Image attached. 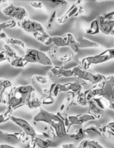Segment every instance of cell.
<instances>
[{"label":"cell","instance_id":"obj_1","mask_svg":"<svg viewBox=\"0 0 114 148\" xmlns=\"http://www.w3.org/2000/svg\"><path fill=\"white\" fill-rule=\"evenodd\" d=\"M33 120L35 122H43L48 124L51 130L54 132L56 137H62L67 134L63 117L59 113L55 114L40 108Z\"/></svg>","mask_w":114,"mask_h":148},{"label":"cell","instance_id":"obj_2","mask_svg":"<svg viewBox=\"0 0 114 148\" xmlns=\"http://www.w3.org/2000/svg\"><path fill=\"white\" fill-rule=\"evenodd\" d=\"M113 59H114V48L107 49L100 54L85 58L80 61L79 67L87 71L91 65L104 63Z\"/></svg>","mask_w":114,"mask_h":148},{"label":"cell","instance_id":"obj_3","mask_svg":"<svg viewBox=\"0 0 114 148\" xmlns=\"http://www.w3.org/2000/svg\"><path fill=\"white\" fill-rule=\"evenodd\" d=\"M27 64H39L43 66H53V62L45 53L34 49H27L23 56Z\"/></svg>","mask_w":114,"mask_h":148},{"label":"cell","instance_id":"obj_4","mask_svg":"<svg viewBox=\"0 0 114 148\" xmlns=\"http://www.w3.org/2000/svg\"><path fill=\"white\" fill-rule=\"evenodd\" d=\"M72 71H73L74 76L77 77L78 79H83L85 81H89L91 83L95 84V85L103 82L105 79V77L103 75H100V74L94 75L87 71L81 69L79 66H75L72 69Z\"/></svg>","mask_w":114,"mask_h":148},{"label":"cell","instance_id":"obj_5","mask_svg":"<svg viewBox=\"0 0 114 148\" xmlns=\"http://www.w3.org/2000/svg\"><path fill=\"white\" fill-rule=\"evenodd\" d=\"M2 12L5 15L13 17L14 20L18 22L22 21L25 18H27V10L22 7H16L13 4H10L8 7H5L2 10Z\"/></svg>","mask_w":114,"mask_h":148},{"label":"cell","instance_id":"obj_6","mask_svg":"<svg viewBox=\"0 0 114 148\" xmlns=\"http://www.w3.org/2000/svg\"><path fill=\"white\" fill-rule=\"evenodd\" d=\"M30 96H31V94L28 95H24V96L17 95L14 94L12 89L10 93L8 94V97H7V106L11 108L14 111L23 106H27Z\"/></svg>","mask_w":114,"mask_h":148},{"label":"cell","instance_id":"obj_7","mask_svg":"<svg viewBox=\"0 0 114 148\" xmlns=\"http://www.w3.org/2000/svg\"><path fill=\"white\" fill-rule=\"evenodd\" d=\"M18 25L27 31V33L35 34V33H43L46 32L43 26L38 22L33 21L28 18H25V20L17 23Z\"/></svg>","mask_w":114,"mask_h":148},{"label":"cell","instance_id":"obj_8","mask_svg":"<svg viewBox=\"0 0 114 148\" xmlns=\"http://www.w3.org/2000/svg\"><path fill=\"white\" fill-rule=\"evenodd\" d=\"M10 120L12 121L13 123H14L15 124H17V126L20 127L23 130V133H24L25 135H27V137H30V138H33L37 136V133L35 132V131L34 130V129L32 127V126L27 122L25 120L23 119L17 118V117L13 116H12L10 117Z\"/></svg>","mask_w":114,"mask_h":148},{"label":"cell","instance_id":"obj_9","mask_svg":"<svg viewBox=\"0 0 114 148\" xmlns=\"http://www.w3.org/2000/svg\"><path fill=\"white\" fill-rule=\"evenodd\" d=\"M97 20L99 24L100 31L105 35H111L114 30V20H105L102 15L98 16Z\"/></svg>","mask_w":114,"mask_h":148},{"label":"cell","instance_id":"obj_10","mask_svg":"<svg viewBox=\"0 0 114 148\" xmlns=\"http://www.w3.org/2000/svg\"><path fill=\"white\" fill-rule=\"evenodd\" d=\"M83 12V9L82 8V7L77 5V4H73L70 7V9L68 10L67 12L65 13L62 17L58 19L57 21L59 24H63L65 22L67 21L68 20H69L71 17H76V16L79 15V14H82Z\"/></svg>","mask_w":114,"mask_h":148},{"label":"cell","instance_id":"obj_11","mask_svg":"<svg viewBox=\"0 0 114 148\" xmlns=\"http://www.w3.org/2000/svg\"><path fill=\"white\" fill-rule=\"evenodd\" d=\"M68 43V36L65 34L63 36H51L50 38L45 45L49 46V45H54V46L59 47H64L67 46Z\"/></svg>","mask_w":114,"mask_h":148},{"label":"cell","instance_id":"obj_12","mask_svg":"<svg viewBox=\"0 0 114 148\" xmlns=\"http://www.w3.org/2000/svg\"><path fill=\"white\" fill-rule=\"evenodd\" d=\"M88 106H89V112L88 113L93 115L96 120L100 119L103 116L104 110L101 109L92 99L88 101Z\"/></svg>","mask_w":114,"mask_h":148},{"label":"cell","instance_id":"obj_13","mask_svg":"<svg viewBox=\"0 0 114 148\" xmlns=\"http://www.w3.org/2000/svg\"><path fill=\"white\" fill-rule=\"evenodd\" d=\"M12 91L14 94L20 96L28 95L35 92V89L32 85H21V86L16 87L12 88Z\"/></svg>","mask_w":114,"mask_h":148},{"label":"cell","instance_id":"obj_14","mask_svg":"<svg viewBox=\"0 0 114 148\" xmlns=\"http://www.w3.org/2000/svg\"><path fill=\"white\" fill-rule=\"evenodd\" d=\"M12 87V82L8 79H0V103H7V98L5 97L6 90Z\"/></svg>","mask_w":114,"mask_h":148},{"label":"cell","instance_id":"obj_15","mask_svg":"<svg viewBox=\"0 0 114 148\" xmlns=\"http://www.w3.org/2000/svg\"><path fill=\"white\" fill-rule=\"evenodd\" d=\"M16 25L15 20H9V21L5 22V23H0V39L7 41L8 37L7 36L5 33L3 32V30L6 28H11V27H14Z\"/></svg>","mask_w":114,"mask_h":148},{"label":"cell","instance_id":"obj_16","mask_svg":"<svg viewBox=\"0 0 114 148\" xmlns=\"http://www.w3.org/2000/svg\"><path fill=\"white\" fill-rule=\"evenodd\" d=\"M78 49H86V48H97L99 47V44L96 42L92 41L90 40L85 38H81L77 41Z\"/></svg>","mask_w":114,"mask_h":148},{"label":"cell","instance_id":"obj_17","mask_svg":"<svg viewBox=\"0 0 114 148\" xmlns=\"http://www.w3.org/2000/svg\"><path fill=\"white\" fill-rule=\"evenodd\" d=\"M41 104V101H40L38 98V97L36 96L35 92H34L31 94V96H30V99H29L28 102H27V106L30 109H35V108L40 107Z\"/></svg>","mask_w":114,"mask_h":148},{"label":"cell","instance_id":"obj_18","mask_svg":"<svg viewBox=\"0 0 114 148\" xmlns=\"http://www.w3.org/2000/svg\"><path fill=\"white\" fill-rule=\"evenodd\" d=\"M4 53H5L6 56H7V60H8V62H12L14 59H15L17 57V53H16L15 50L14 49L11 47V46H9L8 44H5L4 46Z\"/></svg>","mask_w":114,"mask_h":148},{"label":"cell","instance_id":"obj_19","mask_svg":"<svg viewBox=\"0 0 114 148\" xmlns=\"http://www.w3.org/2000/svg\"><path fill=\"white\" fill-rule=\"evenodd\" d=\"M34 141L37 148H48L51 143V140L42 139L38 136L34 137Z\"/></svg>","mask_w":114,"mask_h":148},{"label":"cell","instance_id":"obj_20","mask_svg":"<svg viewBox=\"0 0 114 148\" xmlns=\"http://www.w3.org/2000/svg\"><path fill=\"white\" fill-rule=\"evenodd\" d=\"M64 85L66 87V88L69 90V92H74V93L76 94V95H77L78 93L82 92V87L76 82H69V83L64 84Z\"/></svg>","mask_w":114,"mask_h":148},{"label":"cell","instance_id":"obj_21","mask_svg":"<svg viewBox=\"0 0 114 148\" xmlns=\"http://www.w3.org/2000/svg\"><path fill=\"white\" fill-rule=\"evenodd\" d=\"M68 36V43H67V46H69L71 49L72 51L74 53H77L78 50V46H77V41H76V40L74 39V36H72V34L71 33H67Z\"/></svg>","mask_w":114,"mask_h":148},{"label":"cell","instance_id":"obj_22","mask_svg":"<svg viewBox=\"0 0 114 148\" xmlns=\"http://www.w3.org/2000/svg\"><path fill=\"white\" fill-rule=\"evenodd\" d=\"M100 32V27L99 24H98V21L97 19L91 23L89 28L86 30V33L88 35H95L99 33Z\"/></svg>","mask_w":114,"mask_h":148},{"label":"cell","instance_id":"obj_23","mask_svg":"<svg viewBox=\"0 0 114 148\" xmlns=\"http://www.w3.org/2000/svg\"><path fill=\"white\" fill-rule=\"evenodd\" d=\"M10 64L12 66L17 68H23L27 65V62L24 60L23 56H17L15 59H14Z\"/></svg>","mask_w":114,"mask_h":148},{"label":"cell","instance_id":"obj_24","mask_svg":"<svg viewBox=\"0 0 114 148\" xmlns=\"http://www.w3.org/2000/svg\"><path fill=\"white\" fill-rule=\"evenodd\" d=\"M13 110L11 108L7 106V108H6L5 111L2 113L1 114H0V124L1 123H4L6 121H7L8 120L10 119V117L12 116V113L13 112Z\"/></svg>","mask_w":114,"mask_h":148},{"label":"cell","instance_id":"obj_25","mask_svg":"<svg viewBox=\"0 0 114 148\" xmlns=\"http://www.w3.org/2000/svg\"><path fill=\"white\" fill-rule=\"evenodd\" d=\"M78 116H79V119L81 123V125H83L85 123L89 121H95V120H96L95 117L91 114H89V113L80 114V115H78Z\"/></svg>","mask_w":114,"mask_h":148},{"label":"cell","instance_id":"obj_26","mask_svg":"<svg viewBox=\"0 0 114 148\" xmlns=\"http://www.w3.org/2000/svg\"><path fill=\"white\" fill-rule=\"evenodd\" d=\"M33 36L35 38V39H37L40 43H43V44H46L51 37L50 35L48 34L46 32L43 33H35L33 34Z\"/></svg>","mask_w":114,"mask_h":148},{"label":"cell","instance_id":"obj_27","mask_svg":"<svg viewBox=\"0 0 114 148\" xmlns=\"http://www.w3.org/2000/svg\"><path fill=\"white\" fill-rule=\"evenodd\" d=\"M63 69V66H53L51 69H50V72H49V75H51L52 77L56 78H59L61 77V72L62 69Z\"/></svg>","mask_w":114,"mask_h":148},{"label":"cell","instance_id":"obj_28","mask_svg":"<svg viewBox=\"0 0 114 148\" xmlns=\"http://www.w3.org/2000/svg\"><path fill=\"white\" fill-rule=\"evenodd\" d=\"M84 132H85V134H89V135H90V134H97V135L102 136V134H101L99 129L97 127V126L95 125L90 126V127H87V129H85Z\"/></svg>","mask_w":114,"mask_h":148},{"label":"cell","instance_id":"obj_29","mask_svg":"<svg viewBox=\"0 0 114 148\" xmlns=\"http://www.w3.org/2000/svg\"><path fill=\"white\" fill-rule=\"evenodd\" d=\"M7 43V44H11V45H16V46H18L20 47L23 48L25 51H26L27 47H26V45L23 40H18V39H14V38H9L7 39V40L6 41Z\"/></svg>","mask_w":114,"mask_h":148},{"label":"cell","instance_id":"obj_30","mask_svg":"<svg viewBox=\"0 0 114 148\" xmlns=\"http://www.w3.org/2000/svg\"><path fill=\"white\" fill-rule=\"evenodd\" d=\"M56 17V11H52L51 12L50 16H49L48 19L47 23H46V28L47 29H51L53 27V24H54L55 20Z\"/></svg>","mask_w":114,"mask_h":148},{"label":"cell","instance_id":"obj_31","mask_svg":"<svg viewBox=\"0 0 114 148\" xmlns=\"http://www.w3.org/2000/svg\"><path fill=\"white\" fill-rule=\"evenodd\" d=\"M76 96L77 103H79V105L82 106H87L88 102L87 101V100L85 99L84 92H80L79 93H78Z\"/></svg>","mask_w":114,"mask_h":148},{"label":"cell","instance_id":"obj_32","mask_svg":"<svg viewBox=\"0 0 114 148\" xmlns=\"http://www.w3.org/2000/svg\"><path fill=\"white\" fill-rule=\"evenodd\" d=\"M59 83H53V85L51 86V88L49 89V94L53 97H56L58 94L59 93Z\"/></svg>","mask_w":114,"mask_h":148},{"label":"cell","instance_id":"obj_33","mask_svg":"<svg viewBox=\"0 0 114 148\" xmlns=\"http://www.w3.org/2000/svg\"><path fill=\"white\" fill-rule=\"evenodd\" d=\"M85 135V132H84V129L82 128L81 127H79V128L77 129L76 132L74 133L73 134H71V137H73V138L76 139V140H79V139L82 138L84 137V136Z\"/></svg>","mask_w":114,"mask_h":148},{"label":"cell","instance_id":"obj_34","mask_svg":"<svg viewBox=\"0 0 114 148\" xmlns=\"http://www.w3.org/2000/svg\"><path fill=\"white\" fill-rule=\"evenodd\" d=\"M32 80L33 82H38V83L40 84H46L47 83L48 79L46 77L43 76H38V75H34V76L32 77Z\"/></svg>","mask_w":114,"mask_h":148},{"label":"cell","instance_id":"obj_35","mask_svg":"<svg viewBox=\"0 0 114 148\" xmlns=\"http://www.w3.org/2000/svg\"><path fill=\"white\" fill-rule=\"evenodd\" d=\"M73 56H74V53L71 51H69L67 53H66L63 56L59 58V60H60L61 62H63V63H65V62H68L72 59V58L73 57Z\"/></svg>","mask_w":114,"mask_h":148},{"label":"cell","instance_id":"obj_36","mask_svg":"<svg viewBox=\"0 0 114 148\" xmlns=\"http://www.w3.org/2000/svg\"><path fill=\"white\" fill-rule=\"evenodd\" d=\"M87 148H105L102 147L100 143L94 140H88Z\"/></svg>","mask_w":114,"mask_h":148},{"label":"cell","instance_id":"obj_37","mask_svg":"<svg viewBox=\"0 0 114 148\" xmlns=\"http://www.w3.org/2000/svg\"><path fill=\"white\" fill-rule=\"evenodd\" d=\"M74 76V72L72 69H65L63 68L62 69V72H61V77H73Z\"/></svg>","mask_w":114,"mask_h":148},{"label":"cell","instance_id":"obj_38","mask_svg":"<svg viewBox=\"0 0 114 148\" xmlns=\"http://www.w3.org/2000/svg\"><path fill=\"white\" fill-rule=\"evenodd\" d=\"M105 127H106L107 130L108 131V133L110 134L111 137V136H113L114 137V121L105 124Z\"/></svg>","mask_w":114,"mask_h":148},{"label":"cell","instance_id":"obj_39","mask_svg":"<svg viewBox=\"0 0 114 148\" xmlns=\"http://www.w3.org/2000/svg\"><path fill=\"white\" fill-rule=\"evenodd\" d=\"M41 102H42V104L50 105V104H53V103L55 102V100L53 96H51V95H48V96L46 97V98H44L43 100H42Z\"/></svg>","mask_w":114,"mask_h":148},{"label":"cell","instance_id":"obj_40","mask_svg":"<svg viewBox=\"0 0 114 148\" xmlns=\"http://www.w3.org/2000/svg\"><path fill=\"white\" fill-rule=\"evenodd\" d=\"M57 51H58V48L54 46V47H52L51 49H49L48 51V54L50 58H52V59H56V55H57Z\"/></svg>","mask_w":114,"mask_h":148},{"label":"cell","instance_id":"obj_41","mask_svg":"<svg viewBox=\"0 0 114 148\" xmlns=\"http://www.w3.org/2000/svg\"><path fill=\"white\" fill-rule=\"evenodd\" d=\"M35 147H36V145L34 141V137L30 138V140H29L28 143H27V145L25 146V148H35Z\"/></svg>","mask_w":114,"mask_h":148},{"label":"cell","instance_id":"obj_42","mask_svg":"<svg viewBox=\"0 0 114 148\" xmlns=\"http://www.w3.org/2000/svg\"><path fill=\"white\" fill-rule=\"evenodd\" d=\"M30 4L32 7L35 9H40L43 7V4L40 1H33V2H30Z\"/></svg>","mask_w":114,"mask_h":148},{"label":"cell","instance_id":"obj_43","mask_svg":"<svg viewBox=\"0 0 114 148\" xmlns=\"http://www.w3.org/2000/svg\"><path fill=\"white\" fill-rule=\"evenodd\" d=\"M113 17H114V11L107 13V14H105V15L103 16L104 19H105V20H111V18H112Z\"/></svg>","mask_w":114,"mask_h":148},{"label":"cell","instance_id":"obj_44","mask_svg":"<svg viewBox=\"0 0 114 148\" xmlns=\"http://www.w3.org/2000/svg\"><path fill=\"white\" fill-rule=\"evenodd\" d=\"M51 3H52L53 4L56 6H59V5H63V4H66L67 2L65 1H51Z\"/></svg>","mask_w":114,"mask_h":148},{"label":"cell","instance_id":"obj_45","mask_svg":"<svg viewBox=\"0 0 114 148\" xmlns=\"http://www.w3.org/2000/svg\"><path fill=\"white\" fill-rule=\"evenodd\" d=\"M7 60V56H6L4 51H0V63L4 61Z\"/></svg>","mask_w":114,"mask_h":148},{"label":"cell","instance_id":"obj_46","mask_svg":"<svg viewBox=\"0 0 114 148\" xmlns=\"http://www.w3.org/2000/svg\"><path fill=\"white\" fill-rule=\"evenodd\" d=\"M61 148H74L73 144H65L61 146Z\"/></svg>","mask_w":114,"mask_h":148},{"label":"cell","instance_id":"obj_47","mask_svg":"<svg viewBox=\"0 0 114 148\" xmlns=\"http://www.w3.org/2000/svg\"><path fill=\"white\" fill-rule=\"evenodd\" d=\"M0 148H16L8 145H0Z\"/></svg>","mask_w":114,"mask_h":148},{"label":"cell","instance_id":"obj_48","mask_svg":"<svg viewBox=\"0 0 114 148\" xmlns=\"http://www.w3.org/2000/svg\"><path fill=\"white\" fill-rule=\"evenodd\" d=\"M4 2H6V1H0V4H1V3H4Z\"/></svg>","mask_w":114,"mask_h":148}]
</instances>
